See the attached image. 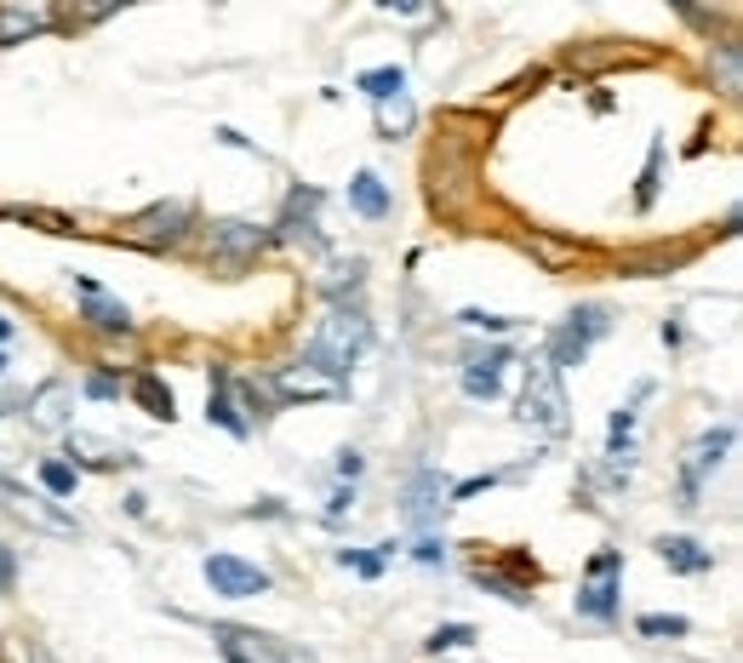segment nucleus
<instances>
[{"instance_id":"f257e3e1","label":"nucleus","mask_w":743,"mask_h":663,"mask_svg":"<svg viewBox=\"0 0 743 663\" xmlns=\"http://www.w3.org/2000/svg\"><path fill=\"white\" fill-rule=\"evenodd\" d=\"M367 338H372V327H367V315H361V309H332V315L315 327V338L303 343V355L315 361L321 372L343 378L349 366H355V355L367 349Z\"/></svg>"},{"instance_id":"f03ea898","label":"nucleus","mask_w":743,"mask_h":663,"mask_svg":"<svg viewBox=\"0 0 743 663\" xmlns=\"http://www.w3.org/2000/svg\"><path fill=\"white\" fill-rule=\"evenodd\" d=\"M521 423L543 429V435H561V429H566V389H561V372H555L550 361H532V366H526Z\"/></svg>"},{"instance_id":"7ed1b4c3","label":"nucleus","mask_w":743,"mask_h":663,"mask_svg":"<svg viewBox=\"0 0 743 663\" xmlns=\"http://www.w3.org/2000/svg\"><path fill=\"white\" fill-rule=\"evenodd\" d=\"M606 309L601 303H583V309H572V315H566V327L550 338V355H543V361H550L555 372H566V366H583V355H590V343L595 338H606Z\"/></svg>"},{"instance_id":"20e7f679","label":"nucleus","mask_w":743,"mask_h":663,"mask_svg":"<svg viewBox=\"0 0 743 663\" xmlns=\"http://www.w3.org/2000/svg\"><path fill=\"white\" fill-rule=\"evenodd\" d=\"M201 572H207V583H212V595H223V601H252V595H269V572H263V566H252V561H241V555H207V561H201Z\"/></svg>"},{"instance_id":"39448f33","label":"nucleus","mask_w":743,"mask_h":663,"mask_svg":"<svg viewBox=\"0 0 743 663\" xmlns=\"http://www.w3.org/2000/svg\"><path fill=\"white\" fill-rule=\"evenodd\" d=\"M618 572H623V555L618 550H601L595 561H590V583L578 590V612L583 617H618Z\"/></svg>"},{"instance_id":"423d86ee","label":"nucleus","mask_w":743,"mask_h":663,"mask_svg":"<svg viewBox=\"0 0 743 663\" xmlns=\"http://www.w3.org/2000/svg\"><path fill=\"white\" fill-rule=\"evenodd\" d=\"M0 498L12 503V515H23L29 526H41V532H58V538H69V532H81L63 510H52V498H41V492H29V486H18V481H7L0 475Z\"/></svg>"},{"instance_id":"0eeeda50","label":"nucleus","mask_w":743,"mask_h":663,"mask_svg":"<svg viewBox=\"0 0 743 663\" xmlns=\"http://www.w3.org/2000/svg\"><path fill=\"white\" fill-rule=\"evenodd\" d=\"M446 486H441V475L435 470H418L412 475V486H406V526H418V538H429V526L441 521V510H446Z\"/></svg>"},{"instance_id":"6e6552de","label":"nucleus","mask_w":743,"mask_h":663,"mask_svg":"<svg viewBox=\"0 0 743 663\" xmlns=\"http://www.w3.org/2000/svg\"><path fill=\"white\" fill-rule=\"evenodd\" d=\"M726 452H732V429H710V435H697V446H692V458H686V470H681V492L697 498L703 475H710Z\"/></svg>"},{"instance_id":"1a4fd4ad","label":"nucleus","mask_w":743,"mask_h":663,"mask_svg":"<svg viewBox=\"0 0 743 663\" xmlns=\"http://www.w3.org/2000/svg\"><path fill=\"white\" fill-rule=\"evenodd\" d=\"M503 366H510V349H492V355L481 361H463V395L469 401H498L503 395Z\"/></svg>"},{"instance_id":"9d476101","label":"nucleus","mask_w":743,"mask_h":663,"mask_svg":"<svg viewBox=\"0 0 743 663\" xmlns=\"http://www.w3.org/2000/svg\"><path fill=\"white\" fill-rule=\"evenodd\" d=\"M69 401H74V389H69V383L34 389V395H29V423H34V429H47V435H58V429L69 423Z\"/></svg>"},{"instance_id":"9b49d317","label":"nucleus","mask_w":743,"mask_h":663,"mask_svg":"<svg viewBox=\"0 0 743 663\" xmlns=\"http://www.w3.org/2000/svg\"><path fill=\"white\" fill-rule=\"evenodd\" d=\"M657 555H663V566H675V572H710L715 566V555L703 550L697 538H657Z\"/></svg>"},{"instance_id":"f8f14e48","label":"nucleus","mask_w":743,"mask_h":663,"mask_svg":"<svg viewBox=\"0 0 743 663\" xmlns=\"http://www.w3.org/2000/svg\"><path fill=\"white\" fill-rule=\"evenodd\" d=\"M52 18L47 12H29V7H0V47H23L29 34H47Z\"/></svg>"},{"instance_id":"ddd939ff","label":"nucleus","mask_w":743,"mask_h":663,"mask_svg":"<svg viewBox=\"0 0 743 663\" xmlns=\"http://www.w3.org/2000/svg\"><path fill=\"white\" fill-rule=\"evenodd\" d=\"M269 235L258 223H218L212 229V252H223V258H247V252H258Z\"/></svg>"},{"instance_id":"4468645a","label":"nucleus","mask_w":743,"mask_h":663,"mask_svg":"<svg viewBox=\"0 0 743 663\" xmlns=\"http://www.w3.org/2000/svg\"><path fill=\"white\" fill-rule=\"evenodd\" d=\"M81 321L98 327V332H132V309L114 303V298H103V292H92V298L81 303Z\"/></svg>"},{"instance_id":"2eb2a0df","label":"nucleus","mask_w":743,"mask_h":663,"mask_svg":"<svg viewBox=\"0 0 743 663\" xmlns=\"http://www.w3.org/2000/svg\"><path fill=\"white\" fill-rule=\"evenodd\" d=\"M349 207H355L361 218H383V212H389L383 178H378V172H355V178H349Z\"/></svg>"},{"instance_id":"dca6fc26","label":"nucleus","mask_w":743,"mask_h":663,"mask_svg":"<svg viewBox=\"0 0 743 663\" xmlns=\"http://www.w3.org/2000/svg\"><path fill=\"white\" fill-rule=\"evenodd\" d=\"M183 223H189V207H154V212L138 218V235L143 241H178Z\"/></svg>"},{"instance_id":"f3484780","label":"nucleus","mask_w":743,"mask_h":663,"mask_svg":"<svg viewBox=\"0 0 743 663\" xmlns=\"http://www.w3.org/2000/svg\"><path fill=\"white\" fill-rule=\"evenodd\" d=\"M207 418H212L218 429H229V435H247V418H241V406H234V395H229V378H223V372L212 378V401H207Z\"/></svg>"},{"instance_id":"a211bd4d","label":"nucleus","mask_w":743,"mask_h":663,"mask_svg":"<svg viewBox=\"0 0 743 663\" xmlns=\"http://www.w3.org/2000/svg\"><path fill=\"white\" fill-rule=\"evenodd\" d=\"M132 395H138V406L149 412V418H167L172 423V412H178V401H172V389L154 378V372H138V383H132Z\"/></svg>"},{"instance_id":"6ab92c4d","label":"nucleus","mask_w":743,"mask_h":663,"mask_svg":"<svg viewBox=\"0 0 743 663\" xmlns=\"http://www.w3.org/2000/svg\"><path fill=\"white\" fill-rule=\"evenodd\" d=\"M69 452L74 458H87V463H127V446H114V441H103V435H87V429H69Z\"/></svg>"},{"instance_id":"aec40b11","label":"nucleus","mask_w":743,"mask_h":663,"mask_svg":"<svg viewBox=\"0 0 743 663\" xmlns=\"http://www.w3.org/2000/svg\"><path fill=\"white\" fill-rule=\"evenodd\" d=\"M361 92H372L378 103H395V98H406V74L389 63V69H367L361 74Z\"/></svg>"},{"instance_id":"412c9836","label":"nucleus","mask_w":743,"mask_h":663,"mask_svg":"<svg viewBox=\"0 0 743 663\" xmlns=\"http://www.w3.org/2000/svg\"><path fill=\"white\" fill-rule=\"evenodd\" d=\"M692 623L681 617V612H646L641 617V635H652V641H663V635H686Z\"/></svg>"},{"instance_id":"4be33fe9","label":"nucleus","mask_w":743,"mask_h":663,"mask_svg":"<svg viewBox=\"0 0 743 663\" xmlns=\"http://www.w3.org/2000/svg\"><path fill=\"white\" fill-rule=\"evenodd\" d=\"M657 167H663V143H652V149H646V172H641V194H635L641 207H652V201H657Z\"/></svg>"},{"instance_id":"5701e85b","label":"nucleus","mask_w":743,"mask_h":663,"mask_svg":"<svg viewBox=\"0 0 743 663\" xmlns=\"http://www.w3.org/2000/svg\"><path fill=\"white\" fill-rule=\"evenodd\" d=\"M458 327H469V332H510L515 321H510V315H486V309H463Z\"/></svg>"},{"instance_id":"b1692460","label":"nucleus","mask_w":743,"mask_h":663,"mask_svg":"<svg viewBox=\"0 0 743 663\" xmlns=\"http://www.w3.org/2000/svg\"><path fill=\"white\" fill-rule=\"evenodd\" d=\"M469 641H475V630H469V623H446V630L429 635V652H452V646H469Z\"/></svg>"},{"instance_id":"393cba45","label":"nucleus","mask_w":743,"mask_h":663,"mask_svg":"<svg viewBox=\"0 0 743 663\" xmlns=\"http://www.w3.org/2000/svg\"><path fill=\"white\" fill-rule=\"evenodd\" d=\"M41 481H47L52 498H69L74 492V470H69V463H41Z\"/></svg>"},{"instance_id":"a878e982","label":"nucleus","mask_w":743,"mask_h":663,"mask_svg":"<svg viewBox=\"0 0 743 663\" xmlns=\"http://www.w3.org/2000/svg\"><path fill=\"white\" fill-rule=\"evenodd\" d=\"M383 127H389V132H406V127H412V103H406V98L383 103Z\"/></svg>"},{"instance_id":"bb28decb","label":"nucleus","mask_w":743,"mask_h":663,"mask_svg":"<svg viewBox=\"0 0 743 663\" xmlns=\"http://www.w3.org/2000/svg\"><path fill=\"white\" fill-rule=\"evenodd\" d=\"M338 561H343V566H355V572H367V577L383 572V555H361V550H338Z\"/></svg>"},{"instance_id":"cd10ccee","label":"nucleus","mask_w":743,"mask_h":663,"mask_svg":"<svg viewBox=\"0 0 743 663\" xmlns=\"http://www.w3.org/2000/svg\"><path fill=\"white\" fill-rule=\"evenodd\" d=\"M412 555H418L423 566H441V561H446V543H441L435 532H429V538H418V550H412Z\"/></svg>"},{"instance_id":"c85d7f7f","label":"nucleus","mask_w":743,"mask_h":663,"mask_svg":"<svg viewBox=\"0 0 743 663\" xmlns=\"http://www.w3.org/2000/svg\"><path fill=\"white\" fill-rule=\"evenodd\" d=\"M721 87L737 92V47H721Z\"/></svg>"},{"instance_id":"c756f323","label":"nucleus","mask_w":743,"mask_h":663,"mask_svg":"<svg viewBox=\"0 0 743 663\" xmlns=\"http://www.w3.org/2000/svg\"><path fill=\"white\" fill-rule=\"evenodd\" d=\"M12 583H18V555L7 550V543H0V595H7Z\"/></svg>"},{"instance_id":"7c9ffc66","label":"nucleus","mask_w":743,"mask_h":663,"mask_svg":"<svg viewBox=\"0 0 743 663\" xmlns=\"http://www.w3.org/2000/svg\"><path fill=\"white\" fill-rule=\"evenodd\" d=\"M338 475L355 481V475H361V452H338Z\"/></svg>"},{"instance_id":"2f4dec72","label":"nucleus","mask_w":743,"mask_h":663,"mask_svg":"<svg viewBox=\"0 0 743 663\" xmlns=\"http://www.w3.org/2000/svg\"><path fill=\"white\" fill-rule=\"evenodd\" d=\"M492 481H498V475H475V481H463V486H458V492H452V498H475V492H486V486H492Z\"/></svg>"},{"instance_id":"473e14b6","label":"nucleus","mask_w":743,"mask_h":663,"mask_svg":"<svg viewBox=\"0 0 743 663\" xmlns=\"http://www.w3.org/2000/svg\"><path fill=\"white\" fill-rule=\"evenodd\" d=\"M87 389H92V395H98V401H114V395H121V389H114V383H109V378H92V383H87Z\"/></svg>"},{"instance_id":"72a5a7b5","label":"nucleus","mask_w":743,"mask_h":663,"mask_svg":"<svg viewBox=\"0 0 743 663\" xmlns=\"http://www.w3.org/2000/svg\"><path fill=\"white\" fill-rule=\"evenodd\" d=\"M7 338H12V321H7V315H0V343H7Z\"/></svg>"},{"instance_id":"f704fd0d","label":"nucleus","mask_w":743,"mask_h":663,"mask_svg":"<svg viewBox=\"0 0 743 663\" xmlns=\"http://www.w3.org/2000/svg\"><path fill=\"white\" fill-rule=\"evenodd\" d=\"M229 663H252V657H241V652H234V646H229Z\"/></svg>"},{"instance_id":"c9c22d12","label":"nucleus","mask_w":743,"mask_h":663,"mask_svg":"<svg viewBox=\"0 0 743 663\" xmlns=\"http://www.w3.org/2000/svg\"><path fill=\"white\" fill-rule=\"evenodd\" d=\"M0 372H7V355H0Z\"/></svg>"}]
</instances>
